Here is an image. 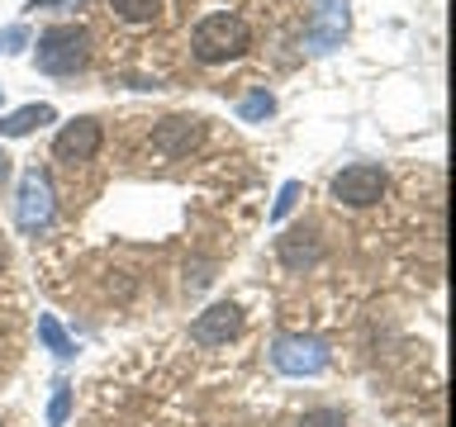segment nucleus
I'll list each match as a JSON object with an SVG mask.
<instances>
[{
    "label": "nucleus",
    "instance_id": "20e7f679",
    "mask_svg": "<svg viewBox=\"0 0 456 427\" xmlns=\"http://www.w3.org/2000/svg\"><path fill=\"white\" fill-rule=\"evenodd\" d=\"M271 361H276L281 375H323L328 370V347L319 337H276L271 347Z\"/></svg>",
    "mask_w": 456,
    "mask_h": 427
},
{
    "label": "nucleus",
    "instance_id": "2eb2a0df",
    "mask_svg": "<svg viewBox=\"0 0 456 427\" xmlns=\"http://www.w3.org/2000/svg\"><path fill=\"white\" fill-rule=\"evenodd\" d=\"M238 114H242L248 124H256V119H266V114H276V100H271L266 91H252V95L238 105Z\"/></svg>",
    "mask_w": 456,
    "mask_h": 427
},
{
    "label": "nucleus",
    "instance_id": "f3484780",
    "mask_svg": "<svg viewBox=\"0 0 456 427\" xmlns=\"http://www.w3.org/2000/svg\"><path fill=\"white\" fill-rule=\"evenodd\" d=\"M299 427H347V418H342L338 408H314V413L299 418Z\"/></svg>",
    "mask_w": 456,
    "mask_h": 427
},
{
    "label": "nucleus",
    "instance_id": "39448f33",
    "mask_svg": "<svg viewBox=\"0 0 456 427\" xmlns=\"http://www.w3.org/2000/svg\"><path fill=\"white\" fill-rule=\"evenodd\" d=\"M14 214H20L24 233H43L53 223V185L43 171H24L20 176V195H14Z\"/></svg>",
    "mask_w": 456,
    "mask_h": 427
},
{
    "label": "nucleus",
    "instance_id": "6ab92c4d",
    "mask_svg": "<svg viewBox=\"0 0 456 427\" xmlns=\"http://www.w3.org/2000/svg\"><path fill=\"white\" fill-rule=\"evenodd\" d=\"M71 5V0H28V10H62Z\"/></svg>",
    "mask_w": 456,
    "mask_h": 427
},
{
    "label": "nucleus",
    "instance_id": "aec40b11",
    "mask_svg": "<svg viewBox=\"0 0 456 427\" xmlns=\"http://www.w3.org/2000/svg\"><path fill=\"white\" fill-rule=\"evenodd\" d=\"M5 262H10V247H5V233H0V270H5Z\"/></svg>",
    "mask_w": 456,
    "mask_h": 427
},
{
    "label": "nucleus",
    "instance_id": "0eeeda50",
    "mask_svg": "<svg viewBox=\"0 0 456 427\" xmlns=\"http://www.w3.org/2000/svg\"><path fill=\"white\" fill-rule=\"evenodd\" d=\"M95 148H100V119H91V114H81V119L62 124V133L53 138V157H57V162H67V166L91 162Z\"/></svg>",
    "mask_w": 456,
    "mask_h": 427
},
{
    "label": "nucleus",
    "instance_id": "9d476101",
    "mask_svg": "<svg viewBox=\"0 0 456 427\" xmlns=\"http://www.w3.org/2000/svg\"><path fill=\"white\" fill-rule=\"evenodd\" d=\"M276 256L285 270H314L323 262V242L314 228H290L285 238H276Z\"/></svg>",
    "mask_w": 456,
    "mask_h": 427
},
{
    "label": "nucleus",
    "instance_id": "412c9836",
    "mask_svg": "<svg viewBox=\"0 0 456 427\" xmlns=\"http://www.w3.org/2000/svg\"><path fill=\"white\" fill-rule=\"evenodd\" d=\"M0 427H5V423H0Z\"/></svg>",
    "mask_w": 456,
    "mask_h": 427
},
{
    "label": "nucleus",
    "instance_id": "7ed1b4c3",
    "mask_svg": "<svg viewBox=\"0 0 456 427\" xmlns=\"http://www.w3.org/2000/svg\"><path fill=\"white\" fill-rule=\"evenodd\" d=\"M385 185L390 181H385V171L376 162H352L333 176V199L338 205H352V209H366V205H380Z\"/></svg>",
    "mask_w": 456,
    "mask_h": 427
},
{
    "label": "nucleus",
    "instance_id": "1a4fd4ad",
    "mask_svg": "<svg viewBox=\"0 0 456 427\" xmlns=\"http://www.w3.org/2000/svg\"><path fill=\"white\" fill-rule=\"evenodd\" d=\"M342 34H347V0H323L319 14H314V24H309V34H305V48L328 52L342 43Z\"/></svg>",
    "mask_w": 456,
    "mask_h": 427
},
{
    "label": "nucleus",
    "instance_id": "4468645a",
    "mask_svg": "<svg viewBox=\"0 0 456 427\" xmlns=\"http://www.w3.org/2000/svg\"><path fill=\"white\" fill-rule=\"evenodd\" d=\"M67 413H71V384L57 380V384H53V404H48V427H62Z\"/></svg>",
    "mask_w": 456,
    "mask_h": 427
},
{
    "label": "nucleus",
    "instance_id": "f8f14e48",
    "mask_svg": "<svg viewBox=\"0 0 456 427\" xmlns=\"http://www.w3.org/2000/svg\"><path fill=\"white\" fill-rule=\"evenodd\" d=\"M38 337H43V347H48L57 361H67V356H77V342L67 337V327L53 318V313H38Z\"/></svg>",
    "mask_w": 456,
    "mask_h": 427
},
{
    "label": "nucleus",
    "instance_id": "ddd939ff",
    "mask_svg": "<svg viewBox=\"0 0 456 427\" xmlns=\"http://www.w3.org/2000/svg\"><path fill=\"white\" fill-rule=\"evenodd\" d=\"M114 5V14L119 20H128V24H152L157 14H162V0H110Z\"/></svg>",
    "mask_w": 456,
    "mask_h": 427
},
{
    "label": "nucleus",
    "instance_id": "6e6552de",
    "mask_svg": "<svg viewBox=\"0 0 456 427\" xmlns=\"http://www.w3.org/2000/svg\"><path fill=\"white\" fill-rule=\"evenodd\" d=\"M238 327H242V309L224 299V304H209V309L191 323V337L200 342V347H224L228 337H238Z\"/></svg>",
    "mask_w": 456,
    "mask_h": 427
},
{
    "label": "nucleus",
    "instance_id": "f257e3e1",
    "mask_svg": "<svg viewBox=\"0 0 456 427\" xmlns=\"http://www.w3.org/2000/svg\"><path fill=\"white\" fill-rule=\"evenodd\" d=\"M34 62H38V71H48V77H71V71H81L91 62V28H81V24L43 28L38 43H34Z\"/></svg>",
    "mask_w": 456,
    "mask_h": 427
},
{
    "label": "nucleus",
    "instance_id": "dca6fc26",
    "mask_svg": "<svg viewBox=\"0 0 456 427\" xmlns=\"http://www.w3.org/2000/svg\"><path fill=\"white\" fill-rule=\"evenodd\" d=\"M299 195H305V185H299V181H285V185H281V195H276V205H271V223H281L285 214L299 205Z\"/></svg>",
    "mask_w": 456,
    "mask_h": 427
},
{
    "label": "nucleus",
    "instance_id": "a211bd4d",
    "mask_svg": "<svg viewBox=\"0 0 456 427\" xmlns=\"http://www.w3.org/2000/svg\"><path fill=\"white\" fill-rule=\"evenodd\" d=\"M24 43H28V28L24 24H10L5 34H0V48H5V52H24Z\"/></svg>",
    "mask_w": 456,
    "mask_h": 427
},
{
    "label": "nucleus",
    "instance_id": "f03ea898",
    "mask_svg": "<svg viewBox=\"0 0 456 427\" xmlns=\"http://www.w3.org/2000/svg\"><path fill=\"white\" fill-rule=\"evenodd\" d=\"M248 43H252L248 24H242L238 14H228V10H219V14H205V20L195 24V34H191V48H195V57H200L205 67L233 62V57L248 52Z\"/></svg>",
    "mask_w": 456,
    "mask_h": 427
},
{
    "label": "nucleus",
    "instance_id": "423d86ee",
    "mask_svg": "<svg viewBox=\"0 0 456 427\" xmlns=\"http://www.w3.org/2000/svg\"><path fill=\"white\" fill-rule=\"evenodd\" d=\"M200 138H205V119H195V114H171L152 128V152L157 157H191V148H200Z\"/></svg>",
    "mask_w": 456,
    "mask_h": 427
},
{
    "label": "nucleus",
    "instance_id": "9b49d317",
    "mask_svg": "<svg viewBox=\"0 0 456 427\" xmlns=\"http://www.w3.org/2000/svg\"><path fill=\"white\" fill-rule=\"evenodd\" d=\"M53 119H57L53 105H24V109H10L5 119H0V133H5V138H28L34 128L53 124Z\"/></svg>",
    "mask_w": 456,
    "mask_h": 427
}]
</instances>
